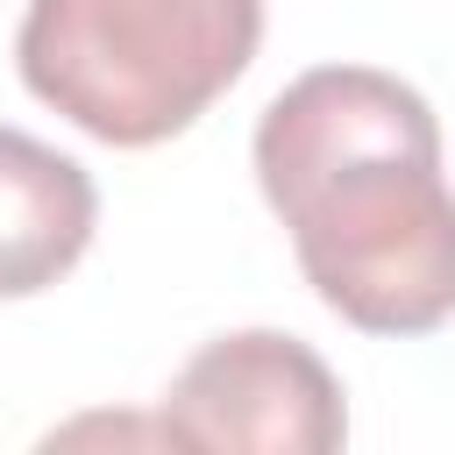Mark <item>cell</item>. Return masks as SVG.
<instances>
[{
	"mask_svg": "<svg viewBox=\"0 0 455 455\" xmlns=\"http://www.w3.org/2000/svg\"><path fill=\"white\" fill-rule=\"evenodd\" d=\"M256 185L299 270L363 334L455 320V192L434 107L370 64L291 78L256 121Z\"/></svg>",
	"mask_w": 455,
	"mask_h": 455,
	"instance_id": "1",
	"label": "cell"
},
{
	"mask_svg": "<svg viewBox=\"0 0 455 455\" xmlns=\"http://www.w3.org/2000/svg\"><path fill=\"white\" fill-rule=\"evenodd\" d=\"M263 0H28L21 85L114 149L192 128L256 57Z\"/></svg>",
	"mask_w": 455,
	"mask_h": 455,
	"instance_id": "2",
	"label": "cell"
},
{
	"mask_svg": "<svg viewBox=\"0 0 455 455\" xmlns=\"http://www.w3.org/2000/svg\"><path fill=\"white\" fill-rule=\"evenodd\" d=\"M164 434L178 448L235 455H334L348 441V405L334 370L270 327L206 341L164 391Z\"/></svg>",
	"mask_w": 455,
	"mask_h": 455,
	"instance_id": "3",
	"label": "cell"
},
{
	"mask_svg": "<svg viewBox=\"0 0 455 455\" xmlns=\"http://www.w3.org/2000/svg\"><path fill=\"white\" fill-rule=\"evenodd\" d=\"M100 192L64 149L0 128V299L50 291L92 242Z\"/></svg>",
	"mask_w": 455,
	"mask_h": 455,
	"instance_id": "4",
	"label": "cell"
}]
</instances>
